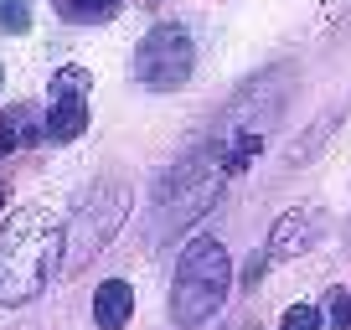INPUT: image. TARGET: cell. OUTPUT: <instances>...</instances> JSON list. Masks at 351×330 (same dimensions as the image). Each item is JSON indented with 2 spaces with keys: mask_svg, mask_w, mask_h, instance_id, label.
Masks as SVG:
<instances>
[{
  "mask_svg": "<svg viewBox=\"0 0 351 330\" xmlns=\"http://www.w3.org/2000/svg\"><path fill=\"white\" fill-rule=\"evenodd\" d=\"M67 217L52 207H16L0 222V305H32L62 268Z\"/></svg>",
  "mask_w": 351,
  "mask_h": 330,
  "instance_id": "obj_1",
  "label": "cell"
},
{
  "mask_svg": "<svg viewBox=\"0 0 351 330\" xmlns=\"http://www.w3.org/2000/svg\"><path fill=\"white\" fill-rule=\"evenodd\" d=\"M228 181H232V165H228V155H222V144L207 134L191 155L176 160V170L160 181V191H155V222H150L155 238H171V232L191 227L202 212H212Z\"/></svg>",
  "mask_w": 351,
  "mask_h": 330,
  "instance_id": "obj_2",
  "label": "cell"
},
{
  "mask_svg": "<svg viewBox=\"0 0 351 330\" xmlns=\"http://www.w3.org/2000/svg\"><path fill=\"white\" fill-rule=\"evenodd\" d=\"M232 289V253L222 248V238H191L176 258L171 279V320L181 330H197L228 305Z\"/></svg>",
  "mask_w": 351,
  "mask_h": 330,
  "instance_id": "obj_3",
  "label": "cell"
},
{
  "mask_svg": "<svg viewBox=\"0 0 351 330\" xmlns=\"http://www.w3.org/2000/svg\"><path fill=\"white\" fill-rule=\"evenodd\" d=\"M124 217H130V191L114 186V181L93 186V196L67 217V248H73V253L62 258L67 274H77L88 258H99L104 248H109V238L124 227Z\"/></svg>",
  "mask_w": 351,
  "mask_h": 330,
  "instance_id": "obj_4",
  "label": "cell"
},
{
  "mask_svg": "<svg viewBox=\"0 0 351 330\" xmlns=\"http://www.w3.org/2000/svg\"><path fill=\"white\" fill-rule=\"evenodd\" d=\"M191 73H197V47H191L186 26H150L145 42L134 47V83H145L150 93H176L186 88Z\"/></svg>",
  "mask_w": 351,
  "mask_h": 330,
  "instance_id": "obj_5",
  "label": "cell"
},
{
  "mask_svg": "<svg viewBox=\"0 0 351 330\" xmlns=\"http://www.w3.org/2000/svg\"><path fill=\"white\" fill-rule=\"evenodd\" d=\"M285 77H289V62H279L263 77L243 83V88L232 93V103L212 119V134H269L279 124V114H285V99H289Z\"/></svg>",
  "mask_w": 351,
  "mask_h": 330,
  "instance_id": "obj_6",
  "label": "cell"
},
{
  "mask_svg": "<svg viewBox=\"0 0 351 330\" xmlns=\"http://www.w3.org/2000/svg\"><path fill=\"white\" fill-rule=\"evenodd\" d=\"M88 99H93V73L77 62L52 73V109H47V140L73 144L88 129Z\"/></svg>",
  "mask_w": 351,
  "mask_h": 330,
  "instance_id": "obj_7",
  "label": "cell"
},
{
  "mask_svg": "<svg viewBox=\"0 0 351 330\" xmlns=\"http://www.w3.org/2000/svg\"><path fill=\"white\" fill-rule=\"evenodd\" d=\"M320 232H326V212H320V207H289L285 217L274 222V232H269V253H263L269 268L310 253V248L320 242Z\"/></svg>",
  "mask_w": 351,
  "mask_h": 330,
  "instance_id": "obj_8",
  "label": "cell"
},
{
  "mask_svg": "<svg viewBox=\"0 0 351 330\" xmlns=\"http://www.w3.org/2000/svg\"><path fill=\"white\" fill-rule=\"evenodd\" d=\"M134 315V284L130 279H104L93 289V325L99 330H124Z\"/></svg>",
  "mask_w": 351,
  "mask_h": 330,
  "instance_id": "obj_9",
  "label": "cell"
},
{
  "mask_svg": "<svg viewBox=\"0 0 351 330\" xmlns=\"http://www.w3.org/2000/svg\"><path fill=\"white\" fill-rule=\"evenodd\" d=\"M36 140H47V124H36V114L26 103L0 114V155H16L21 144H36Z\"/></svg>",
  "mask_w": 351,
  "mask_h": 330,
  "instance_id": "obj_10",
  "label": "cell"
},
{
  "mask_svg": "<svg viewBox=\"0 0 351 330\" xmlns=\"http://www.w3.org/2000/svg\"><path fill=\"white\" fill-rule=\"evenodd\" d=\"M57 11H62L67 21L88 26V21H109V16L119 11V0H57Z\"/></svg>",
  "mask_w": 351,
  "mask_h": 330,
  "instance_id": "obj_11",
  "label": "cell"
},
{
  "mask_svg": "<svg viewBox=\"0 0 351 330\" xmlns=\"http://www.w3.org/2000/svg\"><path fill=\"white\" fill-rule=\"evenodd\" d=\"M0 31H11V36L32 31V0H0Z\"/></svg>",
  "mask_w": 351,
  "mask_h": 330,
  "instance_id": "obj_12",
  "label": "cell"
},
{
  "mask_svg": "<svg viewBox=\"0 0 351 330\" xmlns=\"http://www.w3.org/2000/svg\"><path fill=\"white\" fill-rule=\"evenodd\" d=\"M320 305H289L285 320H279V330H320Z\"/></svg>",
  "mask_w": 351,
  "mask_h": 330,
  "instance_id": "obj_13",
  "label": "cell"
},
{
  "mask_svg": "<svg viewBox=\"0 0 351 330\" xmlns=\"http://www.w3.org/2000/svg\"><path fill=\"white\" fill-rule=\"evenodd\" d=\"M326 315H330V325H336V330H351V289H330Z\"/></svg>",
  "mask_w": 351,
  "mask_h": 330,
  "instance_id": "obj_14",
  "label": "cell"
},
{
  "mask_svg": "<svg viewBox=\"0 0 351 330\" xmlns=\"http://www.w3.org/2000/svg\"><path fill=\"white\" fill-rule=\"evenodd\" d=\"M0 207H5V186H0Z\"/></svg>",
  "mask_w": 351,
  "mask_h": 330,
  "instance_id": "obj_15",
  "label": "cell"
},
{
  "mask_svg": "<svg viewBox=\"0 0 351 330\" xmlns=\"http://www.w3.org/2000/svg\"><path fill=\"white\" fill-rule=\"evenodd\" d=\"M0 83H5V77H0Z\"/></svg>",
  "mask_w": 351,
  "mask_h": 330,
  "instance_id": "obj_16",
  "label": "cell"
}]
</instances>
